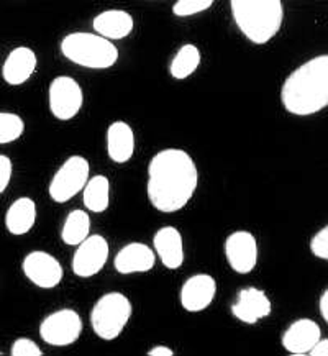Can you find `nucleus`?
<instances>
[{"label": "nucleus", "mask_w": 328, "mask_h": 356, "mask_svg": "<svg viewBox=\"0 0 328 356\" xmlns=\"http://www.w3.org/2000/svg\"><path fill=\"white\" fill-rule=\"evenodd\" d=\"M13 166L10 158L6 154H0V194L6 193V189L10 184Z\"/></svg>", "instance_id": "obj_28"}, {"label": "nucleus", "mask_w": 328, "mask_h": 356, "mask_svg": "<svg viewBox=\"0 0 328 356\" xmlns=\"http://www.w3.org/2000/svg\"><path fill=\"white\" fill-rule=\"evenodd\" d=\"M84 94L79 82L69 76L54 77L48 89V107L54 118L61 122L72 120L81 112Z\"/></svg>", "instance_id": "obj_7"}, {"label": "nucleus", "mask_w": 328, "mask_h": 356, "mask_svg": "<svg viewBox=\"0 0 328 356\" xmlns=\"http://www.w3.org/2000/svg\"><path fill=\"white\" fill-rule=\"evenodd\" d=\"M154 254L161 259L164 268L179 269L184 264V243L181 232L174 227H161L153 236Z\"/></svg>", "instance_id": "obj_16"}, {"label": "nucleus", "mask_w": 328, "mask_h": 356, "mask_svg": "<svg viewBox=\"0 0 328 356\" xmlns=\"http://www.w3.org/2000/svg\"><path fill=\"white\" fill-rule=\"evenodd\" d=\"M38 59L33 49L18 47L8 53L2 66V77L8 86H22L33 76Z\"/></svg>", "instance_id": "obj_17"}, {"label": "nucleus", "mask_w": 328, "mask_h": 356, "mask_svg": "<svg viewBox=\"0 0 328 356\" xmlns=\"http://www.w3.org/2000/svg\"><path fill=\"white\" fill-rule=\"evenodd\" d=\"M82 318L76 310L59 309L49 314L40 323V337L51 346H69L79 340Z\"/></svg>", "instance_id": "obj_8"}, {"label": "nucleus", "mask_w": 328, "mask_h": 356, "mask_svg": "<svg viewBox=\"0 0 328 356\" xmlns=\"http://www.w3.org/2000/svg\"><path fill=\"white\" fill-rule=\"evenodd\" d=\"M90 164L84 156L74 154L69 156L61 168L54 172L48 186V194L56 204H66L72 197L82 193L85 182L89 179Z\"/></svg>", "instance_id": "obj_6"}, {"label": "nucleus", "mask_w": 328, "mask_h": 356, "mask_svg": "<svg viewBox=\"0 0 328 356\" xmlns=\"http://www.w3.org/2000/svg\"><path fill=\"white\" fill-rule=\"evenodd\" d=\"M154 263H156L154 250L149 248L148 245L133 241V243L123 246L115 254L113 268L120 275H138V273L151 271Z\"/></svg>", "instance_id": "obj_14"}, {"label": "nucleus", "mask_w": 328, "mask_h": 356, "mask_svg": "<svg viewBox=\"0 0 328 356\" xmlns=\"http://www.w3.org/2000/svg\"><path fill=\"white\" fill-rule=\"evenodd\" d=\"M225 258L230 268L238 275H248L258 264V241L246 230L233 232L225 240Z\"/></svg>", "instance_id": "obj_11"}, {"label": "nucleus", "mask_w": 328, "mask_h": 356, "mask_svg": "<svg viewBox=\"0 0 328 356\" xmlns=\"http://www.w3.org/2000/svg\"><path fill=\"white\" fill-rule=\"evenodd\" d=\"M90 235V217L84 211H72L67 213L61 228V240L67 246H77Z\"/></svg>", "instance_id": "obj_23"}, {"label": "nucleus", "mask_w": 328, "mask_h": 356, "mask_svg": "<svg viewBox=\"0 0 328 356\" xmlns=\"http://www.w3.org/2000/svg\"><path fill=\"white\" fill-rule=\"evenodd\" d=\"M217 294V282L211 275H194L181 287L179 300L188 312H202L213 302Z\"/></svg>", "instance_id": "obj_13"}, {"label": "nucleus", "mask_w": 328, "mask_h": 356, "mask_svg": "<svg viewBox=\"0 0 328 356\" xmlns=\"http://www.w3.org/2000/svg\"><path fill=\"white\" fill-rule=\"evenodd\" d=\"M307 355H312V356H327L328 355V340L327 339H320L317 341L315 345L312 346L311 351H309Z\"/></svg>", "instance_id": "obj_29"}, {"label": "nucleus", "mask_w": 328, "mask_h": 356, "mask_svg": "<svg viewBox=\"0 0 328 356\" xmlns=\"http://www.w3.org/2000/svg\"><path fill=\"white\" fill-rule=\"evenodd\" d=\"M148 355L149 356H172L174 355V351L164 345H156V346H153L151 350H148Z\"/></svg>", "instance_id": "obj_30"}, {"label": "nucleus", "mask_w": 328, "mask_h": 356, "mask_svg": "<svg viewBox=\"0 0 328 356\" xmlns=\"http://www.w3.org/2000/svg\"><path fill=\"white\" fill-rule=\"evenodd\" d=\"M36 222V204L30 197H18L6 213V228L10 235H26Z\"/></svg>", "instance_id": "obj_20"}, {"label": "nucleus", "mask_w": 328, "mask_h": 356, "mask_svg": "<svg viewBox=\"0 0 328 356\" xmlns=\"http://www.w3.org/2000/svg\"><path fill=\"white\" fill-rule=\"evenodd\" d=\"M322 339V330L312 318H299L286 328L281 343L293 355H307L313 345Z\"/></svg>", "instance_id": "obj_15"}, {"label": "nucleus", "mask_w": 328, "mask_h": 356, "mask_svg": "<svg viewBox=\"0 0 328 356\" xmlns=\"http://www.w3.org/2000/svg\"><path fill=\"white\" fill-rule=\"evenodd\" d=\"M107 154L113 163H129L135 154V134L126 122L117 120L107 129Z\"/></svg>", "instance_id": "obj_19"}, {"label": "nucleus", "mask_w": 328, "mask_h": 356, "mask_svg": "<svg viewBox=\"0 0 328 356\" xmlns=\"http://www.w3.org/2000/svg\"><path fill=\"white\" fill-rule=\"evenodd\" d=\"M82 202L89 212H106L110 205V181H108V177L97 175L88 179L84 189H82Z\"/></svg>", "instance_id": "obj_21"}, {"label": "nucleus", "mask_w": 328, "mask_h": 356, "mask_svg": "<svg viewBox=\"0 0 328 356\" xmlns=\"http://www.w3.org/2000/svg\"><path fill=\"white\" fill-rule=\"evenodd\" d=\"M22 269L26 280L40 289H53L61 284L65 277V269L61 263L53 254L41 250H35L26 254L22 263Z\"/></svg>", "instance_id": "obj_10"}, {"label": "nucleus", "mask_w": 328, "mask_h": 356, "mask_svg": "<svg viewBox=\"0 0 328 356\" xmlns=\"http://www.w3.org/2000/svg\"><path fill=\"white\" fill-rule=\"evenodd\" d=\"M63 56L88 70H108L118 61V49L110 40L97 33L74 31L61 40Z\"/></svg>", "instance_id": "obj_4"}, {"label": "nucleus", "mask_w": 328, "mask_h": 356, "mask_svg": "<svg viewBox=\"0 0 328 356\" xmlns=\"http://www.w3.org/2000/svg\"><path fill=\"white\" fill-rule=\"evenodd\" d=\"M199 171L192 156L179 148H166L148 164L147 194L149 204L163 213L179 212L197 189Z\"/></svg>", "instance_id": "obj_1"}, {"label": "nucleus", "mask_w": 328, "mask_h": 356, "mask_svg": "<svg viewBox=\"0 0 328 356\" xmlns=\"http://www.w3.org/2000/svg\"><path fill=\"white\" fill-rule=\"evenodd\" d=\"M286 112L297 117L318 113L328 106V56L309 59L286 77L281 88Z\"/></svg>", "instance_id": "obj_2"}, {"label": "nucleus", "mask_w": 328, "mask_h": 356, "mask_svg": "<svg viewBox=\"0 0 328 356\" xmlns=\"http://www.w3.org/2000/svg\"><path fill=\"white\" fill-rule=\"evenodd\" d=\"M320 314L323 321L328 322V291H325L320 298Z\"/></svg>", "instance_id": "obj_31"}, {"label": "nucleus", "mask_w": 328, "mask_h": 356, "mask_svg": "<svg viewBox=\"0 0 328 356\" xmlns=\"http://www.w3.org/2000/svg\"><path fill=\"white\" fill-rule=\"evenodd\" d=\"M238 30L253 44H266L279 33L284 22L282 0H230Z\"/></svg>", "instance_id": "obj_3"}, {"label": "nucleus", "mask_w": 328, "mask_h": 356, "mask_svg": "<svg viewBox=\"0 0 328 356\" xmlns=\"http://www.w3.org/2000/svg\"><path fill=\"white\" fill-rule=\"evenodd\" d=\"M215 0H177L172 6V13L176 17H192L208 10Z\"/></svg>", "instance_id": "obj_25"}, {"label": "nucleus", "mask_w": 328, "mask_h": 356, "mask_svg": "<svg viewBox=\"0 0 328 356\" xmlns=\"http://www.w3.org/2000/svg\"><path fill=\"white\" fill-rule=\"evenodd\" d=\"M200 61H202V56H200L199 48L195 47V44H182L171 61V76L174 77L176 81L188 79V77H190L195 71H197Z\"/></svg>", "instance_id": "obj_22"}, {"label": "nucleus", "mask_w": 328, "mask_h": 356, "mask_svg": "<svg viewBox=\"0 0 328 356\" xmlns=\"http://www.w3.org/2000/svg\"><path fill=\"white\" fill-rule=\"evenodd\" d=\"M10 353L12 356H41L43 355V350L33 340L22 337V339H17L13 341Z\"/></svg>", "instance_id": "obj_27"}, {"label": "nucleus", "mask_w": 328, "mask_h": 356, "mask_svg": "<svg viewBox=\"0 0 328 356\" xmlns=\"http://www.w3.org/2000/svg\"><path fill=\"white\" fill-rule=\"evenodd\" d=\"M108 253V241L102 235H89L72 254V273L82 280L99 275L107 264Z\"/></svg>", "instance_id": "obj_9"}, {"label": "nucleus", "mask_w": 328, "mask_h": 356, "mask_svg": "<svg viewBox=\"0 0 328 356\" xmlns=\"http://www.w3.org/2000/svg\"><path fill=\"white\" fill-rule=\"evenodd\" d=\"M311 251L313 257L327 261L328 259V227H323L318 230L311 240Z\"/></svg>", "instance_id": "obj_26"}, {"label": "nucleus", "mask_w": 328, "mask_h": 356, "mask_svg": "<svg viewBox=\"0 0 328 356\" xmlns=\"http://www.w3.org/2000/svg\"><path fill=\"white\" fill-rule=\"evenodd\" d=\"M25 134L24 118L12 112H0V145H8Z\"/></svg>", "instance_id": "obj_24"}, {"label": "nucleus", "mask_w": 328, "mask_h": 356, "mask_svg": "<svg viewBox=\"0 0 328 356\" xmlns=\"http://www.w3.org/2000/svg\"><path fill=\"white\" fill-rule=\"evenodd\" d=\"M271 300L266 292L256 287H245L236 294L235 302L231 304V314L236 321L254 325L271 314Z\"/></svg>", "instance_id": "obj_12"}, {"label": "nucleus", "mask_w": 328, "mask_h": 356, "mask_svg": "<svg viewBox=\"0 0 328 356\" xmlns=\"http://www.w3.org/2000/svg\"><path fill=\"white\" fill-rule=\"evenodd\" d=\"M133 307L130 299L122 292H107L90 310V325L99 339L115 340L125 330Z\"/></svg>", "instance_id": "obj_5"}, {"label": "nucleus", "mask_w": 328, "mask_h": 356, "mask_svg": "<svg viewBox=\"0 0 328 356\" xmlns=\"http://www.w3.org/2000/svg\"><path fill=\"white\" fill-rule=\"evenodd\" d=\"M92 29L97 35L106 40L115 41L126 38L135 29V20L129 12L118 10H104L94 17Z\"/></svg>", "instance_id": "obj_18"}]
</instances>
